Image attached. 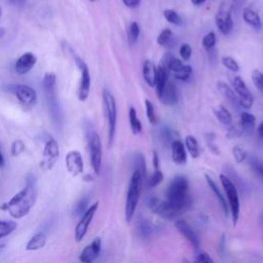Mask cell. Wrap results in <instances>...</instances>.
<instances>
[{
	"label": "cell",
	"instance_id": "cb8c5ba5",
	"mask_svg": "<svg viewBox=\"0 0 263 263\" xmlns=\"http://www.w3.org/2000/svg\"><path fill=\"white\" fill-rule=\"evenodd\" d=\"M46 234L43 231H40L36 234H34L30 240L26 245V250L27 251H37L42 249L45 243H46Z\"/></svg>",
	"mask_w": 263,
	"mask_h": 263
},
{
	"label": "cell",
	"instance_id": "680465c9",
	"mask_svg": "<svg viewBox=\"0 0 263 263\" xmlns=\"http://www.w3.org/2000/svg\"><path fill=\"white\" fill-rule=\"evenodd\" d=\"M3 165H4V158H3L2 153L0 152V167H2Z\"/></svg>",
	"mask_w": 263,
	"mask_h": 263
},
{
	"label": "cell",
	"instance_id": "ffe728a7",
	"mask_svg": "<svg viewBox=\"0 0 263 263\" xmlns=\"http://www.w3.org/2000/svg\"><path fill=\"white\" fill-rule=\"evenodd\" d=\"M172 159L178 165H183L187 162V153L185 145L180 140H174L171 144Z\"/></svg>",
	"mask_w": 263,
	"mask_h": 263
},
{
	"label": "cell",
	"instance_id": "4316f807",
	"mask_svg": "<svg viewBox=\"0 0 263 263\" xmlns=\"http://www.w3.org/2000/svg\"><path fill=\"white\" fill-rule=\"evenodd\" d=\"M214 114L216 116V118L223 124L225 125H229L232 123V116L230 114V112L228 111V109H226L223 105H219L213 108Z\"/></svg>",
	"mask_w": 263,
	"mask_h": 263
},
{
	"label": "cell",
	"instance_id": "7c38bea8",
	"mask_svg": "<svg viewBox=\"0 0 263 263\" xmlns=\"http://www.w3.org/2000/svg\"><path fill=\"white\" fill-rule=\"evenodd\" d=\"M9 92L14 95L16 99L27 107H32L37 101L36 91L26 84H10L7 86Z\"/></svg>",
	"mask_w": 263,
	"mask_h": 263
},
{
	"label": "cell",
	"instance_id": "9a60e30c",
	"mask_svg": "<svg viewBox=\"0 0 263 263\" xmlns=\"http://www.w3.org/2000/svg\"><path fill=\"white\" fill-rule=\"evenodd\" d=\"M67 171L73 176L77 177L83 173V159L80 152L76 150L69 151L65 158Z\"/></svg>",
	"mask_w": 263,
	"mask_h": 263
},
{
	"label": "cell",
	"instance_id": "94428289",
	"mask_svg": "<svg viewBox=\"0 0 263 263\" xmlns=\"http://www.w3.org/2000/svg\"><path fill=\"white\" fill-rule=\"evenodd\" d=\"M5 34V30L3 28H0V38L3 37V35Z\"/></svg>",
	"mask_w": 263,
	"mask_h": 263
},
{
	"label": "cell",
	"instance_id": "4fadbf2b",
	"mask_svg": "<svg viewBox=\"0 0 263 263\" xmlns=\"http://www.w3.org/2000/svg\"><path fill=\"white\" fill-rule=\"evenodd\" d=\"M98 208H99V201H96L91 205H89L85 210V212L81 215V218H80L79 222L77 223V225L75 227V232H74V236H75V239L77 242L81 241L84 238L85 234L87 233L88 227L92 221V218H93Z\"/></svg>",
	"mask_w": 263,
	"mask_h": 263
},
{
	"label": "cell",
	"instance_id": "bcb514c9",
	"mask_svg": "<svg viewBox=\"0 0 263 263\" xmlns=\"http://www.w3.org/2000/svg\"><path fill=\"white\" fill-rule=\"evenodd\" d=\"M216 44V35L214 32L208 33L202 39V45L205 49H212Z\"/></svg>",
	"mask_w": 263,
	"mask_h": 263
},
{
	"label": "cell",
	"instance_id": "4dcf8cb0",
	"mask_svg": "<svg viewBox=\"0 0 263 263\" xmlns=\"http://www.w3.org/2000/svg\"><path fill=\"white\" fill-rule=\"evenodd\" d=\"M204 141L205 144L210 150L211 153H213L214 155H220L221 151L218 147V145L216 144V139H217V135L213 132H208L204 134Z\"/></svg>",
	"mask_w": 263,
	"mask_h": 263
},
{
	"label": "cell",
	"instance_id": "f546056e",
	"mask_svg": "<svg viewBox=\"0 0 263 263\" xmlns=\"http://www.w3.org/2000/svg\"><path fill=\"white\" fill-rule=\"evenodd\" d=\"M239 123L245 130L252 132L256 124V117L250 112H241L239 115Z\"/></svg>",
	"mask_w": 263,
	"mask_h": 263
},
{
	"label": "cell",
	"instance_id": "db71d44e",
	"mask_svg": "<svg viewBox=\"0 0 263 263\" xmlns=\"http://www.w3.org/2000/svg\"><path fill=\"white\" fill-rule=\"evenodd\" d=\"M123 4L127 7H130V8H134V7H137L139 6L140 4V0H122Z\"/></svg>",
	"mask_w": 263,
	"mask_h": 263
},
{
	"label": "cell",
	"instance_id": "8fae6325",
	"mask_svg": "<svg viewBox=\"0 0 263 263\" xmlns=\"http://www.w3.org/2000/svg\"><path fill=\"white\" fill-rule=\"evenodd\" d=\"M231 87L238 97V104L246 109L252 108L254 104V97L240 76H234L231 79Z\"/></svg>",
	"mask_w": 263,
	"mask_h": 263
},
{
	"label": "cell",
	"instance_id": "ab89813d",
	"mask_svg": "<svg viewBox=\"0 0 263 263\" xmlns=\"http://www.w3.org/2000/svg\"><path fill=\"white\" fill-rule=\"evenodd\" d=\"M163 15H164L165 20L173 25H181L182 24V20H181L180 15L173 9H165L163 11Z\"/></svg>",
	"mask_w": 263,
	"mask_h": 263
},
{
	"label": "cell",
	"instance_id": "8d00e7d4",
	"mask_svg": "<svg viewBox=\"0 0 263 263\" xmlns=\"http://www.w3.org/2000/svg\"><path fill=\"white\" fill-rule=\"evenodd\" d=\"M163 181V174L159 168H154V172L152 173L149 181H148V187L154 188L158 186Z\"/></svg>",
	"mask_w": 263,
	"mask_h": 263
},
{
	"label": "cell",
	"instance_id": "9c48e42d",
	"mask_svg": "<svg viewBox=\"0 0 263 263\" xmlns=\"http://www.w3.org/2000/svg\"><path fill=\"white\" fill-rule=\"evenodd\" d=\"M148 205L154 214L160 216L163 219H173L182 213L178 208L171 204L166 199L162 200L157 197H151L149 199Z\"/></svg>",
	"mask_w": 263,
	"mask_h": 263
},
{
	"label": "cell",
	"instance_id": "74e56055",
	"mask_svg": "<svg viewBox=\"0 0 263 263\" xmlns=\"http://www.w3.org/2000/svg\"><path fill=\"white\" fill-rule=\"evenodd\" d=\"M232 155H233V158L236 163H241L247 158V151L245 150V148L242 146L235 145L232 148Z\"/></svg>",
	"mask_w": 263,
	"mask_h": 263
},
{
	"label": "cell",
	"instance_id": "7dc6e473",
	"mask_svg": "<svg viewBox=\"0 0 263 263\" xmlns=\"http://www.w3.org/2000/svg\"><path fill=\"white\" fill-rule=\"evenodd\" d=\"M25 150V144L22 140H15L11 144V155L12 156H18L22 154Z\"/></svg>",
	"mask_w": 263,
	"mask_h": 263
},
{
	"label": "cell",
	"instance_id": "603a6c76",
	"mask_svg": "<svg viewBox=\"0 0 263 263\" xmlns=\"http://www.w3.org/2000/svg\"><path fill=\"white\" fill-rule=\"evenodd\" d=\"M168 77H170V70H168V68H167L164 64L159 65V66H158V68H157L156 83H155L157 97H159V95L161 93V91H162L163 87H164V86H165V84L167 83V81H168Z\"/></svg>",
	"mask_w": 263,
	"mask_h": 263
},
{
	"label": "cell",
	"instance_id": "681fc988",
	"mask_svg": "<svg viewBox=\"0 0 263 263\" xmlns=\"http://www.w3.org/2000/svg\"><path fill=\"white\" fill-rule=\"evenodd\" d=\"M179 52H180L181 58H182L183 60L187 61V60H189V59H190L191 53H192L191 46H190L188 43H184V44H182V45H181Z\"/></svg>",
	"mask_w": 263,
	"mask_h": 263
},
{
	"label": "cell",
	"instance_id": "3957f363",
	"mask_svg": "<svg viewBox=\"0 0 263 263\" xmlns=\"http://www.w3.org/2000/svg\"><path fill=\"white\" fill-rule=\"evenodd\" d=\"M43 88L45 91L51 119L57 127H61L63 122V115L57 95V78L52 72L45 73L43 77Z\"/></svg>",
	"mask_w": 263,
	"mask_h": 263
},
{
	"label": "cell",
	"instance_id": "60d3db41",
	"mask_svg": "<svg viewBox=\"0 0 263 263\" xmlns=\"http://www.w3.org/2000/svg\"><path fill=\"white\" fill-rule=\"evenodd\" d=\"M252 80L256 88L263 93V72L255 69L252 72Z\"/></svg>",
	"mask_w": 263,
	"mask_h": 263
},
{
	"label": "cell",
	"instance_id": "e0dca14e",
	"mask_svg": "<svg viewBox=\"0 0 263 263\" xmlns=\"http://www.w3.org/2000/svg\"><path fill=\"white\" fill-rule=\"evenodd\" d=\"M175 227L177 230L191 243V246L195 249L198 250L200 247V241L198 238V235L196 232L192 229V227L184 220H178L175 222Z\"/></svg>",
	"mask_w": 263,
	"mask_h": 263
},
{
	"label": "cell",
	"instance_id": "b9f144b4",
	"mask_svg": "<svg viewBox=\"0 0 263 263\" xmlns=\"http://www.w3.org/2000/svg\"><path fill=\"white\" fill-rule=\"evenodd\" d=\"M245 129L243 127L241 126L240 123H237V124H233L229 127L227 134H226V137L228 139H235V138H238L240 137L242 134H243Z\"/></svg>",
	"mask_w": 263,
	"mask_h": 263
},
{
	"label": "cell",
	"instance_id": "8992f818",
	"mask_svg": "<svg viewBox=\"0 0 263 263\" xmlns=\"http://www.w3.org/2000/svg\"><path fill=\"white\" fill-rule=\"evenodd\" d=\"M220 181L222 184V187L225 191L226 198L228 200V209L231 213V218L233 225H235L239 218V210H240V203H239V196L236 189V186L234 183L224 174L220 175Z\"/></svg>",
	"mask_w": 263,
	"mask_h": 263
},
{
	"label": "cell",
	"instance_id": "ee69618b",
	"mask_svg": "<svg viewBox=\"0 0 263 263\" xmlns=\"http://www.w3.org/2000/svg\"><path fill=\"white\" fill-rule=\"evenodd\" d=\"M171 37H172V31L170 29H164L158 35V37L156 39V42H157L158 45L164 46V45H166L170 42Z\"/></svg>",
	"mask_w": 263,
	"mask_h": 263
},
{
	"label": "cell",
	"instance_id": "816d5d0a",
	"mask_svg": "<svg viewBox=\"0 0 263 263\" xmlns=\"http://www.w3.org/2000/svg\"><path fill=\"white\" fill-rule=\"evenodd\" d=\"M140 231L143 233L144 236H146V235L150 234L151 228H150V226H149L147 223H145V222L143 221V222L141 223V225H140Z\"/></svg>",
	"mask_w": 263,
	"mask_h": 263
},
{
	"label": "cell",
	"instance_id": "52a82bcc",
	"mask_svg": "<svg viewBox=\"0 0 263 263\" xmlns=\"http://www.w3.org/2000/svg\"><path fill=\"white\" fill-rule=\"evenodd\" d=\"M87 143H88V151L91 167L96 175H99L102 166V142L98 133L93 129L87 133Z\"/></svg>",
	"mask_w": 263,
	"mask_h": 263
},
{
	"label": "cell",
	"instance_id": "ba28073f",
	"mask_svg": "<svg viewBox=\"0 0 263 263\" xmlns=\"http://www.w3.org/2000/svg\"><path fill=\"white\" fill-rule=\"evenodd\" d=\"M74 61L80 71V83H79V88H78V99L80 101H85L88 98L89 91H90V73L89 69L86 65V63L73 53Z\"/></svg>",
	"mask_w": 263,
	"mask_h": 263
},
{
	"label": "cell",
	"instance_id": "6da1fadb",
	"mask_svg": "<svg viewBox=\"0 0 263 263\" xmlns=\"http://www.w3.org/2000/svg\"><path fill=\"white\" fill-rule=\"evenodd\" d=\"M36 200V191L33 185L28 184L14 194L7 202H4L0 208L9 213L14 219L25 217L34 206Z\"/></svg>",
	"mask_w": 263,
	"mask_h": 263
},
{
	"label": "cell",
	"instance_id": "44dd1931",
	"mask_svg": "<svg viewBox=\"0 0 263 263\" xmlns=\"http://www.w3.org/2000/svg\"><path fill=\"white\" fill-rule=\"evenodd\" d=\"M143 77H144V80L146 81V83L153 87L155 86V83H156V75H157V68L156 66L154 65L153 62L147 60L144 62L143 64Z\"/></svg>",
	"mask_w": 263,
	"mask_h": 263
},
{
	"label": "cell",
	"instance_id": "d590c367",
	"mask_svg": "<svg viewBox=\"0 0 263 263\" xmlns=\"http://www.w3.org/2000/svg\"><path fill=\"white\" fill-rule=\"evenodd\" d=\"M145 107H146V114H147V118L149 120V122L151 124H156L157 122V116H156V112H155V108L154 105L152 104V102H150L148 99H145Z\"/></svg>",
	"mask_w": 263,
	"mask_h": 263
},
{
	"label": "cell",
	"instance_id": "30bf717a",
	"mask_svg": "<svg viewBox=\"0 0 263 263\" xmlns=\"http://www.w3.org/2000/svg\"><path fill=\"white\" fill-rule=\"evenodd\" d=\"M60 156V148L58 142L53 138H49L43 148L42 159L40 161V167L44 171L51 170Z\"/></svg>",
	"mask_w": 263,
	"mask_h": 263
},
{
	"label": "cell",
	"instance_id": "1f68e13d",
	"mask_svg": "<svg viewBox=\"0 0 263 263\" xmlns=\"http://www.w3.org/2000/svg\"><path fill=\"white\" fill-rule=\"evenodd\" d=\"M162 64H164L168 68V70L172 72H177L184 66V64L182 63L181 60L177 59L176 57H174L170 53L164 57Z\"/></svg>",
	"mask_w": 263,
	"mask_h": 263
},
{
	"label": "cell",
	"instance_id": "277c9868",
	"mask_svg": "<svg viewBox=\"0 0 263 263\" xmlns=\"http://www.w3.org/2000/svg\"><path fill=\"white\" fill-rule=\"evenodd\" d=\"M142 183H143V179L141 174L135 170L129 180L126 199H125V206H124V216H125V221L127 223L132 221L134 214L136 212V209L140 199L141 191H142Z\"/></svg>",
	"mask_w": 263,
	"mask_h": 263
},
{
	"label": "cell",
	"instance_id": "11a10c76",
	"mask_svg": "<svg viewBox=\"0 0 263 263\" xmlns=\"http://www.w3.org/2000/svg\"><path fill=\"white\" fill-rule=\"evenodd\" d=\"M257 135H258V138L263 140V121L259 124L258 128H257Z\"/></svg>",
	"mask_w": 263,
	"mask_h": 263
},
{
	"label": "cell",
	"instance_id": "e575fe53",
	"mask_svg": "<svg viewBox=\"0 0 263 263\" xmlns=\"http://www.w3.org/2000/svg\"><path fill=\"white\" fill-rule=\"evenodd\" d=\"M221 62H222V65L226 69H228L230 72L236 73V72L239 71V65H238V63L233 58L225 55V57H222Z\"/></svg>",
	"mask_w": 263,
	"mask_h": 263
},
{
	"label": "cell",
	"instance_id": "d6986e66",
	"mask_svg": "<svg viewBox=\"0 0 263 263\" xmlns=\"http://www.w3.org/2000/svg\"><path fill=\"white\" fill-rule=\"evenodd\" d=\"M158 99L165 106H174L178 103V89L174 82L167 81Z\"/></svg>",
	"mask_w": 263,
	"mask_h": 263
},
{
	"label": "cell",
	"instance_id": "e7e4bbea",
	"mask_svg": "<svg viewBox=\"0 0 263 263\" xmlns=\"http://www.w3.org/2000/svg\"><path fill=\"white\" fill-rule=\"evenodd\" d=\"M90 1H95V0H90Z\"/></svg>",
	"mask_w": 263,
	"mask_h": 263
},
{
	"label": "cell",
	"instance_id": "f35d334b",
	"mask_svg": "<svg viewBox=\"0 0 263 263\" xmlns=\"http://www.w3.org/2000/svg\"><path fill=\"white\" fill-rule=\"evenodd\" d=\"M136 160V171H138L141 176L142 179L145 180L146 178V162H145V157L143 154H137L135 157Z\"/></svg>",
	"mask_w": 263,
	"mask_h": 263
},
{
	"label": "cell",
	"instance_id": "5b68a950",
	"mask_svg": "<svg viewBox=\"0 0 263 263\" xmlns=\"http://www.w3.org/2000/svg\"><path fill=\"white\" fill-rule=\"evenodd\" d=\"M103 97V105L104 110L108 122V146L111 147L114 137H115V130H116V122H117V107H116V101L113 95L108 90L104 89L102 92Z\"/></svg>",
	"mask_w": 263,
	"mask_h": 263
},
{
	"label": "cell",
	"instance_id": "484cf974",
	"mask_svg": "<svg viewBox=\"0 0 263 263\" xmlns=\"http://www.w3.org/2000/svg\"><path fill=\"white\" fill-rule=\"evenodd\" d=\"M242 17L245 20V22L247 24H249L250 26L256 28V29H260L261 28V21L260 17L258 15V13L251 7H246L242 11Z\"/></svg>",
	"mask_w": 263,
	"mask_h": 263
},
{
	"label": "cell",
	"instance_id": "7a4b0ae2",
	"mask_svg": "<svg viewBox=\"0 0 263 263\" xmlns=\"http://www.w3.org/2000/svg\"><path fill=\"white\" fill-rule=\"evenodd\" d=\"M189 182L184 176L175 177L165 192L166 200L178 208L181 212H184L190 204V197L188 195Z\"/></svg>",
	"mask_w": 263,
	"mask_h": 263
},
{
	"label": "cell",
	"instance_id": "7402d4cb",
	"mask_svg": "<svg viewBox=\"0 0 263 263\" xmlns=\"http://www.w3.org/2000/svg\"><path fill=\"white\" fill-rule=\"evenodd\" d=\"M204 178H205V181H206V183H208L210 189L214 192V194L216 195L217 199L219 200V202H220V204H221V208H222V210H223L225 216H227L228 213H229V209H228V204H227V202H226V197H224V195L221 193V191L219 190L217 184L215 183V181L213 180V178H212L209 174H205V175H204Z\"/></svg>",
	"mask_w": 263,
	"mask_h": 263
},
{
	"label": "cell",
	"instance_id": "f907efd6",
	"mask_svg": "<svg viewBox=\"0 0 263 263\" xmlns=\"http://www.w3.org/2000/svg\"><path fill=\"white\" fill-rule=\"evenodd\" d=\"M195 261L199 262V263H213L214 259L206 252H200L196 256Z\"/></svg>",
	"mask_w": 263,
	"mask_h": 263
},
{
	"label": "cell",
	"instance_id": "d6a6232c",
	"mask_svg": "<svg viewBox=\"0 0 263 263\" xmlns=\"http://www.w3.org/2000/svg\"><path fill=\"white\" fill-rule=\"evenodd\" d=\"M16 223L13 221L0 220V238L5 237L12 233L16 228Z\"/></svg>",
	"mask_w": 263,
	"mask_h": 263
},
{
	"label": "cell",
	"instance_id": "91938a15",
	"mask_svg": "<svg viewBox=\"0 0 263 263\" xmlns=\"http://www.w3.org/2000/svg\"><path fill=\"white\" fill-rule=\"evenodd\" d=\"M84 180H85V181H91V180H92V177H91L90 175H86V176L84 177Z\"/></svg>",
	"mask_w": 263,
	"mask_h": 263
},
{
	"label": "cell",
	"instance_id": "f1b7e54d",
	"mask_svg": "<svg viewBox=\"0 0 263 263\" xmlns=\"http://www.w3.org/2000/svg\"><path fill=\"white\" fill-rule=\"evenodd\" d=\"M128 120H129V125H130V129L133 132L134 135H138L141 134L142 132V123L140 121V119L138 118L137 115V111L134 107H129L128 110Z\"/></svg>",
	"mask_w": 263,
	"mask_h": 263
},
{
	"label": "cell",
	"instance_id": "6f0895ef",
	"mask_svg": "<svg viewBox=\"0 0 263 263\" xmlns=\"http://www.w3.org/2000/svg\"><path fill=\"white\" fill-rule=\"evenodd\" d=\"M193 4H195V5H200V4H202L205 0H190Z\"/></svg>",
	"mask_w": 263,
	"mask_h": 263
},
{
	"label": "cell",
	"instance_id": "7bdbcfd3",
	"mask_svg": "<svg viewBox=\"0 0 263 263\" xmlns=\"http://www.w3.org/2000/svg\"><path fill=\"white\" fill-rule=\"evenodd\" d=\"M140 35V27L139 24L136 22H133L129 26V30H128V40L130 43H134L137 41L138 37Z\"/></svg>",
	"mask_w": 263,
	"mask_h": 263
},
{
	"label": "cell",
	"instance_id": "6125c7cd",
	"mask_svg": "<svg viewBox=\"0 0 263 263\" xmlns=\"http://www.w3.org/2000/svg\"><path fill=\"white\" fill-rule=\"evenodd\" d=\"M232 2L235 4H241V2H243V0H232Z\"/></svg>",
	"mask_w": 263,
	"mask_h": 263
},
{
	"label": "cell",
	"instance_id": "ac0fdd59",
	"mask_svg": "<svg viewBox=\"0 0 263 263\" xmlns=\"http://www.w3.org/2000/svg\"><path fill=\"white\" fill-rule=\"evenodd\" d=\"M102 247V240L100 237H96L88 246H86L80 253L79 260L83 263H90L95 261L100 255Z\"/></svg>",
	"mask_w": 263,
	"mask_h": 263
},
{
	"label": "cell",
	"instance_id": "836d02e7",
	"mask_svg": "<svg viewBox=\"0 0 263 263\" xmlns=\"http://www.w3.org/2000/svg\"><path fill=\"white\" fill-rule=\"evenodd\" d=\"M192 74V67L189 65H184L179 71L174 72V76L176 79L181 81H187Z\"/></svg>",
	"mask_w": 263,
	"mask_h": 263
},
{
	"label": "cell",
	"instance_id": "f5cc1de1",
	"mask_svg": "<svg viewBox=\"0 0 263 263\" xmlns=\"http://www.w3.org/2000/svg\"><path fill=\"white\" fill-rule=\"evenodd\" d=\"M152 164L154 168H159V157L157 151L155 150L152 152Z\"/></svg>",
	"mask_w": 263,
	"mask_h": 263
},
{
	"label": "cell",
	"instance_id": "83f0119b",
	"mask_svg": "<svg viewBox=\"0 0 263 263\" xmlns=\"http://www.w3.org/2000/svg\"><path fill=\"white\" fill-rule=\"evenodd\" d=\"M185 147L192 158H198L200 155V148L195 137L188 135L185 138Z\"/></svg>",
	"mask_w": 263,
	"mask_h": 263
},
{
	"label": "cell",
	"instance_id": "be15d7a7",
	"mask_svg": "<svg viewBox=\"0 0 263 263\" xmlns=\"http://www.w3.org/2000/svg\"><path fill=\"white\" fill-rule=\"evenodd\" d=\"M1 16H2V7L0 6V18H1Z\"/></svg>",
	"mask_w": 263,
	"mask_h": 263
},
{
	"label": "cell",
	"instance_id": "d4e9b609",
	"mask_svg": "<svg viewBox=\"0 0 263 263\" xmlns=\"http://www.w3.org/2000/svg\"><path fill=\"white\" fill-rule=\"evenodd\" d=\"M217 88L219 90V92L231 104H236L238 103V99L236 97V93L234 92V90L232 89V87L230 85H228L226 82L224 81H219L217 83Z\"/></svg>",
	"mask_w": 263,
	"mask_h": 263
},
{
	"label": "cell",
	"instance_id": "2e32d148",
	"mask_svg": "<svg viewBox=\"0 0 263 263\" xmlns=\"http://www.w3.org/2000/svg\"><path fill=\"white\" fill-rule=\"evenodd\" d=\"M37 62V58L32 52L23 53L14 64V71L18 75H25L30 72Z\"/></svg>",
	"mask_w": 263,
	"mask_h": 263
},
{
	"label": "cell",
	"instance_id": "5bb4252c",
	"mask_svg": "<svg viewBox=\"0 0 263 263\" xmlns=\"http://www.w3.org/2000/svg\"><path fill=\"white\" fill-rule=\"evenodd\" d=\"M216 25L218 29L223 33V34H228L231 32L232 27H233V22L231 18V11L228 5L224 4L221 5L219 10L216 13L215 16Z\"/></svg>",
	"mask_w": 263,
	"mask_h": 263
},
{
	"label": "cell",
	"instance_id": "9f6ffc18",
	"mask_svg": "<svg viewBox=\"0 0 263 263\" xmlns=\"http://www.w3.org/2000/svg\"><path fill=\"white\" fill-rule=\"evenodd\" d=\"M12 4L16 5V4H23L24 2H26V0H9Z\"/></svg>",
	"mask_w": 263,
	"mask_h": 263
},
{
	"label": "cell",
	"instance_id": "f6af8a7d",
	"mask_svg": "<svg viewBox=\"0 0 263 263\" xmlns=\"http://www.w3.org/2000/svg\"><path fill=\"white\" fill-rule=\"evenodd\" d=\"M250 165H251L252 170L255 172V174L263 180V162L258 160L257 158L253 157L250 160Z\"/></svg>",
	"mask_w": 263,
	"mask_h": 263
},
{
	"label": "cell",
	"instance_id": "c3c4849f",
	"mask_svg": "<svg viewBox=\"0 0 263 263\" xmlns=\"http://www.w3.org/2000/svg\"><path fill=\"white\" fill-rule=\"evenodd\" d=\"M87 203H88V199H87V198H81V199L78 201V203L75 205V208H74V213H75V215H76V216L82 215V214L85 212V210H86Z\"/></svg>",
	"mask_w": 263,
	"mask_h": 263
}]
</instances>
